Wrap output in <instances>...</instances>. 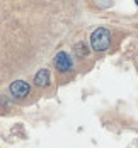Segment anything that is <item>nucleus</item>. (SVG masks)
Returning a JSON list of instances; mask_svg holds the SVG:
<instances>
[{"label":"nucleus","instance_id":"nucleus-2","mask_svg":"<svg viewBox=\"0 0 138 148\" xmlns=\"http://www.w3.org/2000/svg\"><path fill=\"white\" fill-rule=\"evenodd\" d=\"M55 66H56L58 72H70L72 66H73V61L65 51H60L55 58Z\"/></svg>","mask_w":138,"mask_h":148},{"label":"nucleus","instance_id":"nucleus-1","mask_svg":"<svg viewBox=\"0 0 138 148\" xmlns=\"http://www.w3.org/2000/svg\"><path fill=\"white\" fill-rule=\"evenodd\" d=\"M111 45V32L104 27H99L92 32L91 36V46L95 51H104Z\"/></svg>","mask_w":138,"mask_h":148},{"label":"nucleus","instance_id":"nucleus-3","mask_svg":"<svg viewBox=\"0 0 138 148\" xmlns=\"http://www.w3.org/2000/svg\"><path fill=\"white\" fill-rule=\"evenodd\" d=\"M10 94L14 97H26L29 94V84H26L24 80H15L10 84Z\"/></svg>","mask_w":138,"mask_h":148},{"label":"nucleus","instance_id":"nucleus-4","mask_svg":"<svg viewBox=\"0 0 138 148\" xmlns=\"http://www.w3.org/2000/svg\"><path fill=\"white\" fill-rule=\"evenodd\" d=\"M34 84L38 85V87H46L48 84H49V72L48 70H39L36 77H34Z\"/></svg>","mask_w":138,"mask_h":148}]
</instances>
